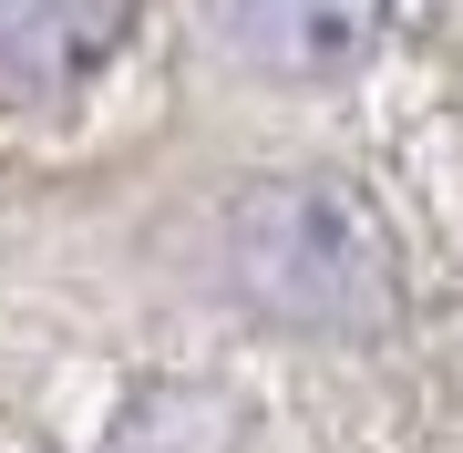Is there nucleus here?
Instances as JSON below:
<instances>
[{
	"instance_id": "1",
	"label": "nucleus",
	"mask_w": 463,
	"mask_h": 453,
	"mask_svg": "<svg viewBox=\"0 0 463 453\" xmlns=\"http://www.w3.org/2000/svg\"><path fill=\"white\" fill-rule=\"evenodd\" d=\"M237 288L288 330H371L392 319V237L371 196L330 175H279L237 206Z\"/></svg>"
},
{
	"instance_id": "2",
	"label": "nucleus",
	"mask_w": 463,
	"mask_h": 453,
	"mask_svg": "<svg viewBox=\"0 0 463 453\" xmlns=\"http://www.w3.org/2000/svg\"><path fill=\"white\" fill-rule=\"evenodd\" d=\"M237 62H258L268 83H340L350 62L381 42V0H206Z\"/></svg>"
},
{
	"instance_id": "3",
	"label": "nucleus",
	"mask_w": 463,
	"mask_h": 453,
	"mask_svg": "<svg viewBox=\"0 0 463 453\" xmlns=\"http://www.w3.org/2000/svg\"><path fill=\"white\" fill-rule=\"evenodd\" d=\"M124 21H134V0H0V93L11 103L72 93L124 42Z\"/></svg>"
}]
</instances>
